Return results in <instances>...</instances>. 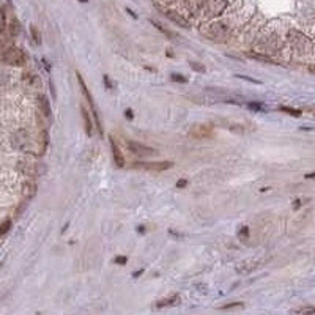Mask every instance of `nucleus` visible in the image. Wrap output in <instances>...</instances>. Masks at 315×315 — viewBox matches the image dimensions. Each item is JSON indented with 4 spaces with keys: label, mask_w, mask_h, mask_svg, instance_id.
Instances as JSON below:
<instances>
[{
    "label": "nucleus",
    "mask_w": 315,
    "mask_h": 315,
    "mask_svg": "<svg viewBox=\"0 0 315 315\" xmlns=\"http://www.w3.org/2000/svg\"><path fill=\"white\" fill-rule=\"evenodd\" d=\"M35 193H37V185L27 183V185H26V194H27V197H29V199L33 197V196H35Z\"/></svg>",
    "instance_id": "nucleus-16"
},
{
    "label": "nucleus",
    "mask_w": 315,
    "mask_h": 315,
    "mask_svg": "<svg viewBox=\"0 0 315 315\" xmlns=\"http://www.w3.org/2000/svg\"><path fill=\"white\" fill-rule=\"evenodd\" d=\"M191 68H193L194 71H197V73H205L207 71V68L202 63H197V62H191Z\"/></svg>",
    "instance_id": "nucleus-19"
},
{
    "label": "nucleus",
    "mask_w": 315,
    "mask_h": 315,
    "mask_svg": "<svg viewBox=\"0 0 315 315\" xmlns=\"http://www.w3.org/2000/svg\"><path fill=\"white\" fill-rule=\"evenodd\" d=\"M164 16L169 19V21H172L174 24L180 26V27H185V29H189L191 24H189V21L186 18H183L180 13H177V11H172V10H164Z\"/></svg>",
    "instance_id": "nucleus-9"
},
{
    "label": "nucleus",
    "mask_w": 315,
    "mask_h": 315,
    "mask_svg": "<svg viewBox=\"0 0 315 315\" xmlns=\"http://www.w3.org/2000/svg\"><path fill=\"white\" fill-rule=\"evenodd\" d=\"M233 307H243V304H241V302H232V304L222 306L221 309H222V310H227V309H233Z\"/></svg>",
    "instance_id": "nucleus-28"
},
{
    "label": "nucleus",
    "mask_w": 315,
    "mask_h": 315,
    "mask_svg": "<svg viewBox=\"0 0 315 315\" xmlns=\"http://www.w3.org/2000/svg\"><path fill=\"white\" fill-rule=\"evenodd\" d=\"M151 24L158 29V30H160L161 33H163V35H166L167 38H174V37H177L175 35V33L174 32H171V30H169V29H166L163 24H160V22H156V21H151Z\"/></svg>",
    "instance_id": "nucleus-14"
},
{
    "label": "nucleus",
    "mask_w": 315,
    "mask_h": 315,
    "mask_svg": "<svg viewBox=\"0 0 315 315\" xmlns=\"http://www.w3.org/2000/svg\"><path fill=\"white\" fill-rule=\"evenodd\" d=\"M166 4H171V2H175V0H164Z\"/></svg>",
    "instance_id": "nucleus-34"
},
{
    "label": "nucleus",
    "mask_w": 315,
    "mask_h": 315,
    "mask_svg": "<svg viewBox=\"0 0 315 315\" xmlns=\"http://www.w3.org/2000/svg\"><path fill=\"white\" fill-rule=\"evenodd\" d=\"M81 114H82V121H84V129L87 132V136H92L93 134V125H92V120H90V115L85 107L81 109Z\"/></svg>",
    "instance_id": "nucleus-12"
},
{
    "label": "nucleus",
    "mask_w": 315,
    "mask_h": 315,
    "mask_svg": "<svg viewBox=\"0 0 315 315\" xmlns=\"http://www.w3.org/2000/svg\"><path fill=\"white\" fill-rule=\"evenodd\" d=\"M21 30V26H19V22L18 21H13V24H11V35H18Z\"/></svg>",
    "instance_id": "nucleus-22"
},
{
    "label": "nucleus",
    "mask_w": 315,
    "mask_h": 315,
    "mask_svg": "<svg viewBox=\"0 0 315 315\" xmlns=\"http://www.w3.org/2000/svg\"><path fill=\"white\" fill-rule=\"evenodd\" d=\"M13 147L21 150V151H29V153H33L37 150L35 140H33V137L27 131H18L13 136Z\"/></svg>",
    "instance_id": "nucleus-2"
},
{
    "label": "nucleus",
    "mask_w": 315,
    "mask_h": 315,
    "mask_svg": "<svg viewBox=\"0 0 315 315\" xmlns=\"http://www.w3.org/2000/svg\"><path fill=\"white\" fill-rule=\"evenodd\" d=\"M125 114H126V118H128V120H132L134 114H132V110H131V109H126V112H125Z\"/></svg>",
    "instance_id": "nucleus-30"
},
{
    "label": "nucleus",
    "mask_w": 315,
    "mask_h": 315,
    "mask_svg": "<svg viewBox=\"0 0 315 315\" xmlns=\"http://www.w3.org/2000/svg\"><path fill=\"white\" fill-rule=\"evenodd\" d=\"M174 163L171 161H160V163H134L132 169H140V171H148V172H164L167 169H171Z\"/></svg>",
    "instance_id": "nucleus-7"
},
{
    "label": "nucleus",
    "mask_w": 315,
    "mask_h": 315,
    "mask_svg": "<svg viewBox=\"0 0 315 315\" xmlns=\"http://www.w3.org/2000/svg\"><path fill=\"white\" fill-rule=\"evenodd\" d=\"M142 273H143V269H139V271H137V273H134L132 276H134V277H137V276H140Z\"/></svg>",
    "instance_id": "nucleus-32"
},
{
    "label": "nucleus",
    "mask_w": 315,
    "mask_h": 315,
    "mask_svg": "<svg viewBox=\"0 0 315 315\" xmlns=\"http://www.w3.org/2000/svg\"><path fill=\"white\" fill-rule=\"evenodd\" d=\"M38 104H40V109H41V114L46 117V118H52V109H51V104H49V101H48V98L44 96V95H41L40 98H38Z\"/></svg>",
    "instance_id": "nucleus-11"
},
{
    "label": "nucleus",
    "mask_w": 315,
    "mask_h": 315,
    "mask_svg": "<svg viewBox=\"0 0 315 315\" xmlns=\"http://www.w3.org/2000/svg\"><path fill=\"white\" fill-rule=\"evenodd\" d=\"M180 301V298L175 295V296H172V298H166V299H161V301H158V307H167V306H174V304H177V302Z\"/></svg>",
    "instance_id": "nucleus-13"
},
{
    "label": "nucleus",
    "mask_w": 315,
    "mask_h": 315,
    "mask_svg": "<svg viewBox=\"0 0 315 315\" xmlns=\"http://www.w3.org/2000/svg\"><path fill=\"white\" fill-rule=\"evenodd\" d=\"M188 185V182H186V180H180V182L177 183V188H185Z\"/></svg>",
    "instance_id": "nucleus-29"
},
{
    "label": "nucleus",
    "mask_w": 315,
    "mask_h": 315,
    "mask_svg": "<svg viewBox=\"0 0 315 315\" xmlns=\"http://www.w3.org/2000/svg\"><path fill=\"white\" fill-rule=\"evenodd\" d=\"M32 37H33V40H35L37 44H41V37H40V33L35 27H32Z\"/></svg>",
    "instance_id": "nucleus-24"
},
{
    "label": "nucleus",
    "mask_w": 315,
    "mask_h": 315,
    "mask_svg": "<svg viewBox=\"0 0 315 315\" xmlns=\"http://www.w3.org/2000/svg\"><path fill=\"white\" fill-rule=\"evenodd\" d=\"M238 236H240V238L244 241V240L247 238V236H249V229H247V227H243V229L238 232Z\"/></svg>",
    "instance_id": "nucleus-25"
},
{
    "label": "nucleus",
    "mask_w": 315,
    "mask_h": 315,
    "mask_svg": "<svg viewBox=\"0 0 315 315\" xmlns=\"http://www.w3.org/2000/svg\"><path fill=\"white\" fill-rule=\"evenodd\" d=\"M291 312L293 313H315V307H299V309H295Z\"/></svg>",
    "instance_id": "nucleus-20"
},
{
    "label": "nucleus",
    "mask_w": 315,
    "mask_h": 315,
    "mask_svg": "<svg viewBox=\"0 0 315 315\" xmlns=\"http://www.w3.org/2000/svg\"><path fill=\"white\" fill-rule=\"evenodd\" d=\"M282 112H285V114H290V115H293V117H299L301 115V110H298V109H291V107H285V106H282V107H279Z\"/></svg>",
    "instance_id": "nucleus-17"
},
{
    "label": "nucleus",
    "mask_w": 315,
    "mask_h": 315,
    "mask_svg": "<svg viewBox=\"0 0 315 315\" xmlns=\"http://www.w3.org/2000/svg\"><path fill=\"white\" fill-rule=\"evenodd\" d=\"M251 59H255V60H262V62H266V63H271L268 57H263V55H255V54H249Z\"/></svg>",
    "instance_id": "nucleus-26"
},
{
    "label": "nucleus",
    "mask_w": 315,
    "mask_h": 315,
    "mask_svg": "<svg viewBox=\"0 0 315 315\" xmlns=\"http://www.w3.org/2000/svg\"><path fill=\"white\" fill-rule=\"evenodd\" d=\"M227 33V27L221 22H215V24L207 26V29H202V35L213 41H226Z\"/></svg>",
    "instance_id": "nucleus-3"
},
{
    "label": "nucleus",
    "mask_w": 315,
    "mask_h": 315,
    "mask_svg": "<svg viewBox=\"0 0 315 315\" xmlns=\"http://www.w3.org/2000/svg\"><path fill=\"white\" fill-rule=\"evenodd\" d=\"M114 262H115L117 265H121V266H123V265H126V263H128V258H126V257H123V255H118V257H115V260H114Z\"/></svg>",
    "instance_id": "nucleus-27"
},
{
    "label": "nucleus",
    "mask_w": 315,
    "mask_h": 315,
    "mask_svg": "<svg viewBox=\"0 0 315 315\" xmlns=\"http://www.w3.org/2000/svg\"><path fill=\"white\" fill-rule=\"evenodd\" d=\"M188 136L193 139H210L215 136V128L213 125H207V123H196L188 131Z\"/></svg>",
    "instance_id": "nucleus-4"
},
{
    "label": "nucleus",
    "mask_w": 315,
    "mask_h": 315,
    "mask_svg": "<svg viewBox=\"0 0 315 315\" xmlns=\"http://www.w3.org/2000/svg\"><path fill=\"white\" fill-rule=\"evenodd\" d=\"M2 62L11 66H22L27 63V55L22 49L16 46H10V48H5L2 52Z\"/></svg>",
    "instance_id": "nucleus-1"
},
{
    "label": "nucleus",
    "mask_w": 315,
    "mask_h": 315,
    "mask_svg": "<svg viewBox=\"0 0 315 315\" xmlns=\"http://www.w3.org/2000/svg\"><path fill=\"white\" fill-rule=\"evenodd\" d=\"M7 29V15L5 8H0V33H4Z\"/></svg>",
    "instance_id": "nucleus-15"
},
{
    "label": "nucleus",
    "mask_w": 315,
    "mask_h": 315,
    "mask_svg": "<svg viewBox=\"0 0 315 315\" xmlns=\"http://www.w3.org/2000/svg\"><path fill=\"white\" fill-rule=\"evenodd\" d=\"M104 84H106L107 88H112V87H114V85H112V82L109 81V77H107V76H104Z\"/></svg>",
    "instance_id": "nucleus-31"
},
{
    "label": "nucleus",
    "mask_w": 315,
    "mask_h": 315,
    "mask_svg": "<svg viewBox=\"0 0 315 315\" xmlns=\"http://www.w3.org/2000/svg\"><path fill=\"white\" fill-rule=\"evenodd\" d=\"M79 2H82V4H85V2H88V0H79Z\"/></svg>",
    "instance_id": "nucleus-35"
},
{
    "label": "nucleus",
    "mask_w": 315,
    "mask_h": 315,
    "mask_svg": "<svg viewBox=\"0 0 315 315\" xmlns=\"http://www.w3.org/2000/svg\"><path fill=\"white\" fill-rule=\"evenodd\" d=\"M171 79H172L174 82H178V84H186V82H188V79H186V77H183L182 74H177V73L171 74Z\"/></svg>",
    "instance_id": "nucleus-18"
},
{
    "label": "nucleus",
    "mask_w": 315,
    "mask_h": 315,
    "mask_svg": "<svg viewBox=\"0 0 315 315\" xmlns=\"http://www.w3.org/2000/svg\"><path fill=\"white\" fill-rule=\"evenodd\" d=\"M109 142H110L112 156H114V163H115V166H117V167H123V166H125V158H123L121 150L118 148V145H117L115 139L110 136V137H109Z\"/></svg>",
    "instance_id": "nucleus-10"
},
{
    "label": "nucleus",
    "mask_w": 315,
    "mask_h": 315,
    "mask_svg": "<svg viewBox=\"0 0 315 315\" xmlns=\"http://www.w3.org/2000/svg\"><path fill=\"white\" fill-rule=\"evenodd\" d=\"M226 8H227V0H205L204 13L207 18H216L222 15Z\"/></svg>",
    "instance_id": "nucleus-5"
},
{
    "label": "nucleus",
    "mask_w": 315,
    "mask_h": 315,
    "mask_svg": "<svg viewBox=\"0 0 315 315\" xmlns=\"http://www.w3.org/2000/svg\"><path fill=\"white\" fill-rule=\"evenodd\" d=\"M306 178H307V180H313V178H315V174H307Z\"/></svg>",
    "instance_id": "nucleus-33"
},
{
    "label": "nucleus",
    "mask_w": 315,
    "mask_h": 315,
    "mask_svg": "<svg viewBox=\"0 0 315 315\" xmlns=\"http://www.w3.org/2000/svg\"><path fill=\"white\" fill-rule=\"evenodd\" d=\"M76 76H77V81H79V85H81V90H82V95L85 96V99H87V103L90 104V107H92V112H93V117H95V120H96V128H98V131L99 132H103V126H101V120H99V115H98V110H96V107H95V103H93V98H92V93L88 92V88H87V85H85V82H84V79H82V76L79 74V73H76Z\"/></svg>",
    "instance_id": "nucleus-6"
},
{
    "label": "nucleus",
    "mask_w": 315,
    "mask_h": 315,
    "mask_svg": "<svg viewBox=\"0 0 315 315\" xmlns=\"http://www.w3.org/2000/svg\"><path fill=\"white\" fill-rule=\"evenodd\" d=\"M10 226H11L10 221H5L4 224H0V235H5L10 230Z\"/></svg>",
    "instance_id": "nucleus-23"
},
{
    "label": "nucleus",
    "mask_w": 315,
    "mask_h": 315,
    "mask_svg": "<svg viewBox=\"0 0 315 315\" xmlns=\"http://www.w3.org/2000/svg\"><path fill=\"white\" fill-rule=\"evenodd\" d=\"M128 148L132 154L140 156V158H151L156 154V150L151 147H147V145L139 143V142H128Z\"/></svg>",
    "instance_id": "nucleus-8"
},
{
    "label": "nucleus",
    "mask_w": 315,
    "mask_h": 315,
    "mask_svg": "<svg viewBox=\"0 0 315 315\" xmlns=\"http://www.w3.org/2000/svg\"><path fill=\"white\" fill-rule=\"evenodd\" d=\"M247 109H251V110H263L265 106L262 103H247Z\"/></svg>",
    "instance_id": "nucleus-21"
}]
</instances>
